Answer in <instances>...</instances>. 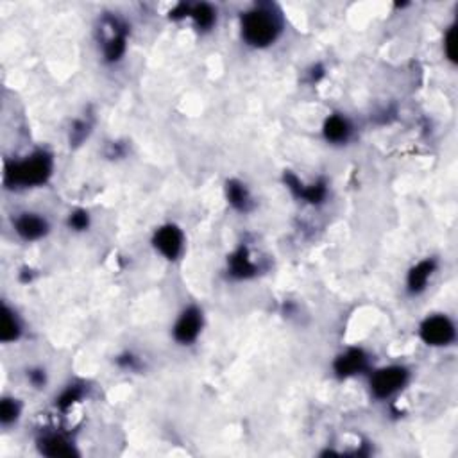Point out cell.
I'll list each match as a JSON object with an SVG mask.
<instances>
[{
	"mask_svg": "<svg viewBox=\"0 0 458 458\" xmlns=\"http://www.w3.org/2000/svg\"><path fill=\"white\" fill-rule=\"evenodd\" d=\"M52 174V158L47 152L40 151L25 158L24 161H15L6 167L4 183L8 188H32L40 187L48 181Z\"/></svg>",
	"mask_w": 458,
	"mask_h": 458,
	"instance_id": "cell-1",
	"label": "cell"
},
{
	"mask_svg": "<svg viewBox=\"0 0 458 458\" xmlns=\"http://www.w3.org/2000/svg\"><path fill=\"white\" fill-rule=\"evenodd\" d=\"M281 24L278 15L265 8H256L242 18V38L251 47H269L279 36Z\"/></svg>",
	"mask_w": 458,
	"mask_h": 458,
	"instance_id": "cell-2",
	"label": "cell"
},
{
	"mask_svg": "<svg viewBox=\"0 0 458 458\" xmlns=\"http://www.w3.org/2000/svg\"><path fill=\"white\" fill-rule=\"evenodd\" d=\"M408 371L401 365H391L378 369L371 376V392L375 398L386 399L394 396L396 392L401 391L403 385L407 383Z\"/></svg>",
	"mask_w": 458,
	"mask_h": 458,
	"instance_id": "cell-3",
	"label": "cell"
},
{
	"mask_svg": "<svg viewBox=\"0 0 458 458\" xmlns=\"http://www.w3.org/2000/svg\"><path fill=\"white\" fill-rule=\"evenodd\" d=\"M421 339L428 346L443 347L450 346L454 340V326L444 315H433L428 317L421 326Z\"/></svg>",
	"mask_w": 458,
	"mask_h": 458,
	"instance_id": "cell-4",
	"label": "cell"
},
{
	"mask_svg": "<svg viewBox=\"0 0 458 458\" xmlns=\"http://www.w3.org/2000/svg\"><path fill=\"white\" fill-rule=\"evenodd\" d=\"M203 330V311L196 307H190L181 314L174 326V339L180 344H191L199 337Z\"/></svg>",
	"mask_w": 458,
	"mask_h": 458,
	"instance_id": "cell-5",
	"label": "cell"
},
{
	"mask_svg": "<svg viewBox=\"0 0 458 458\" xmlns=\"http://www.w3.org/2000/svg\"><path fill=\"white\" fill-rule=\"evenodd\" d=\"M183 233L180 227L168 226L160 227L154 235V248L161 252L167 260H177L183 252Z\"/></svg>",
	"mask_w": 458,
	"mask_h": 458,
	"instance_id": "cell-6",
	"label": "cell"
},
{
	"mask_svg": "<svg viewBox=\"0 0 458 458\" xmlns=\"http://www.w3.org/2000/svg\"><path fill=\"white\" fill-rule=\"evenodd\" d=\"M15 231L18 236L27 242H34V240L43 238L48 233V224L43 217L36 215V213H22L13 220Z\"/></svg>",
	"mask_w": 458,
	"mask_h": 458,
	"instance_id": "cell-7",
	"label": "cell"
},
{
	"mask_svg": "<svg viewBox=\"0 0 458 458\" xmlns=\"http://www.w3.org/2000/svg\"><path fill=\"white\" fill-rule=\"evenodd\" d=\"M367 367V356L362 349H349L344 355H340L335 362V372L340 378L355 376L362 372Z\"/></svg>",
	"mask_w": 458,
	"mask_h": 458,
	"instance_id": "cell-8",
	"label": "cell"
},
{
	"mask_svg": "<svg viewBox=\"0 0 458 458\" xmlns=\"http://www.w3.org/2000/svg\"><path fill=\"white\" fill-rule=\"evenodd\" d=\"M38 447L47 457H72V454H77L74 444L65 435L60 433L45 435L43 438H40Z\"/></svg>",
	"mask_w": 458,
	"mask_h": 458,
	"instance_id": "cell-9",
	"label": "cell"
},
{
	"mask_svg": "<svg viewBox=\"0 0 458 458\" xmlns=\"http://www.w3.org/2000/svg\"><path fill=\"white\" fill-rule=\"evenodd\" d=\"M435 271V262L433 260H424V262L417 263L408 274V290L412 294H419L426 288L428 279L431 278Z\"/></svg>",
	"mask_w": 458,
	"mask_h": 458,
	"instance_id": "cell-10",
	"label": "cell"
},
{
	"mask_svg": "<svg viewBox=\"0 0 458 458\" xmlns=\"http://www.w3.org/2000/svg\"><path fill=\"white\" fill-rule=\"evenodd\" d=\"M351 135V126L344 116L333 115L324 124V136L331 144H344Z\"/></svg>",
	"mask_w": 458,
	"mask_h": 458,
	"instance_id": "cell-11",
	"label": "cell"
},
{
	"mask_svg": "<svg viewBox=\"0 0 458 458\" xmlns=\"http://www.w3.org/2000/svg\"><path fill=\"white\" fill-rule=\"evenodd\" d=\"M256 265L249 258L248 249H238L235 255L229 258V274L236 279H245L255 276Z\"/></svg>",
	"mask_w": 458,
	"mask_h": 458,
	"instance_id": "cell-12",
	"label": "cell"
},
{
	"mask_svg": "<svg viewBox=\"0 0 458 458\" xmlns=\"http://www.w3.org/2000/svg\"><path fill=\"white\" fill-rule=\"evenodd\" d=\"M20 323L16 319L15 311L11 308L4 307L2 310V324H0V340L2 342H15L20 337Z\"/></svg>",
	"mask_w": 458,
	"mask_h": 458,
	"instance_id": "cell-13",
	"label": "cell"
},
{
	"mask_svg": "<svg viewBox=\"0 0 458 458\" xmlns=\"http://www.w3.org/2000/svg\"><path fill=\"white\" fill-rule=\"evenodd\" d=\"M227 199H229V203H231L236 210H251V196H249L248 188L243 187L242 183H238V181H229V183H227Z\"/></svg>",
	"mask_w": 458,
	"mask_h": 458,
	"instance_id": "cell-14",
	"label": "cell"
},
{
	"mask_svg": "<svg viewBox=\"0 0 458 458\" xmlns=\"http://www.w3.org/2000/svg\"><path fill=\"white\" fill-rule=\"evenodd\" d=\"M124 52H126V32L119 31V27H116L115 34H113V36L106 41V45H104V56H106V60L108 61H116L122 58Z\"/></svg>",
	"mask_w": 458,
	"mask_h": 458,
	"instance_id": "cell-15",
	"label": "cell"
},
{
	"mask_svg": "<svg viewBox=\"0 0 458 458\" xmlns=\"http://www.w3.org/2000/svg\"><path fill=\"white\" fill-rule=\"evenodd\" d=\"M191 16H194V20H196L197 27L199 29H211V25L215 24V11L211 9V6L208 4H199L196 6V8L191 9L190 13Z\"/></svg>",
	"mask_w": 458,
	"mask_h": 458,
	"instance_id": "cell-16",
	"label": "cell"
},
{
	"mask_svg": "<svg viewBox=\"0 0 458 458\" xmlns=\"http://www.w3.org/2000/svg\"><path fill=\"white\" fill-rule=\"evenodd\" d=\"M20 415V405L16 399L11 398H4L2 403H0V422L4 424V426H9L13 422L18 419Z\"/></svg>",
	"mask_w": 458,
	"mask_h": 458,
	"instance_id": "cell-17",
	"label": "cell"
},
{
	"mask_svg": "<svg viewBox=\"0 0 458 458\" xmlns=\"http://www.w3.org/2000/svg\"><path fill=\"white\" fill-rule=\"evenodd\" d=\"M83 398V389L81 386H76V385H70L67 389V391L63 392V394L58 398V407L61 408V410H67L68 407H72L74 403H77L79 399Z\"/></svg>",
	"mask_w": 458,
	"mask_h": 458,
	"instance_id": "cell-18",
	"label": "cell"
},
{
	"mask_svg": "<svg viewBox=\"0 0 458 458\" xmlns=\"http://www.w3.org/2000/svg\"><path fill=\"white\" fill-rule=\"evenodd\" d=\"M68 224H70V227H74L76 231H83V229H86L88 227V224H90V219H88L86 211L79 210V211H74V213H70Z\"/></svg>",
	"mask_w": 458,
	"mask_h": 458,
	"instance_id": "cell-19",
	"label": "cell"
},
{
	"mask_svg": "<svg viewBox=\"0 0 458 458\" xmlns=\"http://www.w3.org/2000/svg\"><path fill=\"white\" fill-rule=\"evenodd\" d=\"M446 52L447 56H450V60H454V27L450 29V32H447L446 36Z\"/></svg>",
	"mask_w": 458,
	"mask_h": 458,
	"instance_id": "cell-20",
	"label": "cell"
},
{
	"mask_svg": "<svg viewBox=\"0 0 458 458\" xmlns=\"http://www.w3.org/2000/svg\"><path fill=\"white\" fill-rule=\"evenodd\" d=\"M29 379L34 386H43L45 385V372L43 371H31L29 372Z\"/></svg>",
	"mask_w": 458,
	"mask_h": 458,
	"instance_id": "cell-21",
	"label": "cell"
}]
</instances>
